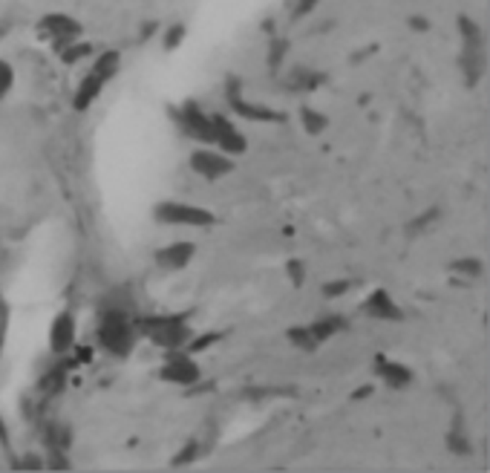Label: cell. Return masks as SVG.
Instances as JSON below:
<instances>
[{"label": "cell", "instance_id": "1f68e13d", "mask_svg": "<svg viewBox=\"0 0 490 473\" xmlns=\"http://www.w3.org/2000/svg\"><path fill=\"white\" fill-rule=\"evenodd\" d=\"M289 277H291V286L300 289L303 286V277H306V266L300 260H289Z\"/></svg>", "mask_w": 490, "mask_h": 473}, {"label": "cell", "instance_id": "d6a6232c", "mask_svg": "<svg viewBox=\"0 0 490 473\" xmlns=\"http://www.w3.org/2000/svg\"><path fill=\"white\" fill-rule=\"evenodd\" d=\"M317 3H320V0H297V3H294V12H291V17H294V20H300V17L312 15Z\"/></svg>", "mask_w": 490, "mask_h": 473}, {"label": "cell", "instance_id": "5bb4252c", "mask_svg": "<svg viewBox=\"0 0 490 473\" xmlns=\"http://www.w3.org/2000/svg\"><path fill=\"white\" fill-rule=\"evenodd\" d=\"M104 87H107V81L89 69V73L84 76V81L78 84V90H75V96H73V107H75L78 113L89 110V107H92V101H96V99L101 96V90H104Z\"/></svg>", "mask_w": 490, "mask_h": 473}, {"label": "cell", "instance_id": "52a82bcc", "mask_svg": "<svg viewBox=\"0 0 490 473\" xmlns=\"http://www.w3.org/2000/svg\"><path fill=\"white\" fill-rule=\"evenodd\" d=\"M188 162H191V171L196 176L208 179V182H217V179H222L228 174H234V168H237L234 156H228L222 150H211V148H205V145L199 150H194Z\"/></svg>", "mask_w": 490, "mask_h": 473}, {"label": "cell", "instance_id": "e0dca14e", "mask_svg": "<svg viewBox=\"0 0 490 473\" xmlns=\"http://www.w3.org/2000/svg\"><path fill=\"white\" fill-rule=\"evenodd\" d=\"M343 329H346V320H343V318H338V315H329V318H320V320L309 323V332L315 335V341H317V344H323V341H329V338L340 335Z\"/></svg>", "mask_w": 490, "mask_h": 473}, {"label": "cell", "instance_id": "484cf974", "mask_svg": "<svg viewBox=\"0 0 490 473\" xmlns=\"http://www.w3.org/2000/svg\"><path fill=\"white\" fill-rule=\"evenodd\" d=\"M286 55H289V41L286 38H274L271 46H268V69H274V73H277V69L283 66Z\"/></svg>", "mask_w": 490, "mask_h": 473}, {"label": "cell", "instance_id": "e575fe53", "mask_svg": "<svg viewBox=\"0 0 490 473\" xmlns=\"http://www.w3.org/2000/svg\"><path fill=\"white\" fill-rule=\"evenodd\" d=\"M291 393H294V390H251L248 395H251V398H257V395H268V398H271V395H291Z\"/></svg>", "mask_w": 490, "mask_h": 473}, {"label": "cell", "instance_id": "7c38bea8", "mask_svg": "<svg viewBox=\"0 0 490 473\" xmlns=\"http://www.w3.org/2000/svg\"><path fill=\"white\" fill-rule=\"evenodd\" d=\"M75 335H78L75 315L69 312V309H64V312L52 320V326H50V349H52L55 355H66L69 349L75 346Z\"/></svg>", "mask_w": 490, "mask_h": 473}, {"label": "cell", "instance_id": "f1b7e54d", "mask_svg": "<svg viewBox=\"0 0 490 473\" xmlns=\"http://www.w3.org/2000/svg\"><path fill=\"white\" fill-rule=\"evenodd\" d=\"M199 451H202V444H199L196 439H191L188 444L182 447V453L173 456V465H191L194 459H199Z\"/></svg>", "mask_w": 490, "mask_h": 473}, {"label": "cell", "instance_id": "f35d334b", "mask_svg": "<svg viewBox=\"0 0 490 473\" xmlns=\"http://www.w3.org/2000/svg\"><path fill=\"white\" fill-rule=\"evenodd\" d=\"M366 395H372V387H363V390H355V393H352L355 401H358V398H366Z\"/></svg>", "mask_w": 490, "mask_h": 473}, {"label": "cell", "instance_id": "836d02e7", "mask_svg": "<svg viewBox=\"0 0 490 473\" xmlns=\"http://www.w3.org/2000/svg\"><path fill=\"white\" fill-rule=\"evenodd\" d=\"M435 217H438V211H435V208H433V211H427V214H421V217H418L415 223H410V234H415L418 228H424V225H430V223H433Z\"/></svg>", "mask_w": 490, "mask_h": 473}, {"label": "cell", "instance_id": "ffe728a7", "mask_svg": "<svg viewBox=\"0 0 490 473\" xmlns=\"http://www.w3.org/2000/svg\"><path fill=\"white\" fill-rule=\"evenodd\" d=\"M58 55H61V61L66 64V66H73V64H78V61H84V58H89L92 55V43H87V41H69V43H64L61 50H58Z\"/></svg>", "mask_w": 490, "mask_h": 473}, {"label": "cell", "instance_id": "44dd1931", "mask_svg": "<svg viewBox=\"0 0 490 473\" xmlns=\"http://www.w3.org/2000/svg\"><path fill=\"white\" fill-rule=\"evenodd\" d=\"M459 29H461V41H464L468 50H484V38H482V29H479L476 20L459 17Z\"/></svg>", "mask_w": 490, "mask_h": 473}, {"label": "cell", "instance_id": "3957f363", "mask_svg": "<svg viewBox=\"0 0 490 473\" xmlns=\"http://www.w3.org/2000/svg\"><path fill=\"white\" fill-rule=\"evenodd\" d=\"M153 217L161 225H185V228H211L217 225V214L199 205H188V202H176V199H165L153 208Z\"/></svg>", "mask_w": 490, "mask_h": 473}, {"label": "cell", "instance_id": "d4e9b609", "mask_svg": "<svg viewBox=\"0 0 490 473\" xmlns=\"http://www.w3.org/2000/svg\"><path fill=\"white\" fill-rule=\"evenodd\" d=\"M219 341H222V332H205V335H196L194 332V338L188 341V346H185V349H188L191 355H196V352H208L211 346H217Z\"/></svg>", "mask_w": 490, "mask_h": 473}, {"label": "cell", "instance_id": "30bf717a", "mask_svg": "<svg viewBox=\"0 0 490 473\" xmlns=\"http://www.w3.org/2000/svg\"><path fill=\"white\" fill-rule=\"evenodd\" d=\"M361 312L372 320H392V323H398L404 320V312H401V306L392 300V295L387 289H372L366 295V300L361 303Z\"/></svg>", "mask_w": 490, "mask_h": 473}, {"label": "cell", "instance_id": "8992f818", "mask_svg": "<svg viewBox=\"0 0 490 473\" xmlns=\"http://www.w3.org/2000/svg\"><path fill=\"white\" fill-rule=\"evenodd\" d=\"M176 125L182 127V133L199 141V145H214V127H211V113H205L196 101H185L176 113Z\"/></svg>", "mask_w": 490, "mask_h": 473}, {"label": "cell", "instance_id": "ba28073f", "mask_svg": "<svg viewBox=\"0 0 490 473\" xmlns=\"http://www.w3.org/2000/svg\"><path fill=\"white\" fill-rule=\"evenodd\" d=\"M38 29L55 43V50H61L64 43L75 41V38L84 32L81 23H78L75 17L64 15V12H50V15H43V17L38 20Z\"/></svg>", "mask_w": 490, "mask_h": 473}, {"label": "cell", "instance_id": "d6986e66", "mask_svg": "<svg viewBox=\"0 0 490 473\" xmlns=\"http://www.w3.org/2000/svg\"><path fill=\"white\" fill-rule=\"evenodd\" d=\"M119 66H122V52H115V50H107L96 58V64H92V73L101 76L104 81H113L115 73H119Z\"/></svg>", "mask_w": 490, "mask_h": 473}, {"label": "cell", "instance_id": "9c48e42d", "mask_svg": "<svg viewBox=\"0 0 490 473\" xmlns=\"http://www.w3.org/2000/svg\"><path fill=\"white\" fill-rule=\"evenodd\" d=\"M211 127H214V145L228 153V156H243L248 150V139L234 127L231 118H225L222 113H211Z\"/></svg>", "mask_w": 490, "mask_h": 473}, {"label": "cell", "instance_id": "8fae6325", "mask_svg": "<svg viewBox=\"0 0 490 473\" xmlns=\"http://www.w3.org/2000/svg\"><path fill=\"white\" fill-rule=\"evenodd\" d=\"M194 257H196V246H194L191 240L171 243V246L159 248V251L153 254L156 266H159L161 271H185V269L191 266V260H194Z\"/></svg>", "mask_w": 490, "mask_h": 473}, {"label": "cell", "instance_id": "4dcf8cb0", "mask_svg": "<svg viewBox=\"0 0 490 473\" xmlns=\"http://www.w3.org/2000/svg\"><path fill=\"white\" fill-rule=\"evenodd\" d=\"M182 41H185V23H173V27L165 32V50L173 52Z\"/></svg>", "mask_w": 490, "mask_h": 473}, {"label": "cell", "instance_id": "5b68a950", "mask_svg": "<svg viewBox=\"0 0 490 473\" xmlns=\"http://www.w3.org/2000/svg\"><path fill=\"white\" fill-rule=\"evenodd\" d=\"M225 99H228V107L234 110L240 118H245V122H254V125H283L286 122V113H280V110H274L268 104H260V101H248L240 92V81L237 78L228 81Z\"/></svg>", "mask_w": 490, "mask_h": 473}, {"label": "cell", "instance_id": "cb8c5ba5", "mask_svg": "<svg viewBox=\"0 0 490 473\" xmlns=\"http://www.w3.org/2000/svg\"><path fill=\"white\" fill-rule=\"evenodd\" d=\"M64 384H66V369L64 367H55V369H50L43 378H41V393L43 395H58L61 390H64Z\"/></svg>", "mask_w": 490, "mask_h": 473}, {"label": "cell", "instance_id": "ac0fdd59", "mask_svg": "<svg viewBox=\"0 0 490 473\" xmlns=\"http://www.w3.org/2000/svg\"><path fill=\"white\" fill-rule=\"evenodd\" d=\"M69 442H73V433H69L66 424L52 421V424H46V428H43V444L50 447V451H64L66 453Z\"/></svg>", "mask_w": 490, "mask_h": 473}, {"label": "cell", "instance_id": "74e56055", "mask_svg": "<svg viewBox=\"0 0 490 473\" xmlns=\"http://www.w3.org/2000/svg\"><path fill=\"white\" fill-rule=\"evenodd\" d=\"M75 355H78V358H75V364H89L92 361V349H75Z\"/></svg>", "mask_w": 490, "mask_h": 473}, {"label": "cell", "instance_id": "4fadbf2b", "mask_svg": "<svg viewBox=\"0 0 490 473\" xmlns=\"http://www.w3.org/2000/svg\"><path fill=\"white\" fill-rule=\"evenodd\" d=\"M375 372H378V378L389 387V390H407L410 384H412V369L407 367V364H398V361H392V358H387V355H375Z\"/></svg>", "mask_w": 490, "mask_h": 473}, {"label": "cell", "instance_id": "603a6c76", "mask_svg": "<svg viewBox=\"0 0 490 473\" xmlns=\"http://www.w3.org/2000/svg\"><path fill=\"white\" fill-rule=\"evenodd\" d=\"M286 338H289V344L291 346H297V349H303V352H315L320 344L315 341V335L309 332V326H291L289 332H286Z\"/></svg>", "mask_w": 490, "mask_h": 473}, {"label": "cell", "instance_id": "f546056e", "mask_svg": "<svg viewBox=\"0 0 490 473\" xmlns=\"http://www.w3.org/2000/svg\"><path fill=\"white\" fill-rule=\"evenodd\" d=\"M453 271L468 274V277H479V274H482V260H473V257H468V260H456V263H453Z\"/></svg>", "mask_w": 490, "mask_h": 473}, {"label": "cell", "instance_id": "2e32d148", "mask_svg": "<svg viewBox=\"0 0 490 473\" xmlns=\"http://www.w3.org/2000/svg\"><path fill=\"white\" fill-rule=\"evenodd\" d=\"M461 73H464V81L470 87L479 84L482 78V69H484V52L482 50H468V46H461Z\"/></svg>", "mask_w": 490, "mask_h": 473}, {"label": "cell", "instance_id": "4316f807", "mask_svg": "<svg viewBox=\"0 0 490 473\" xmlns=\"http://www.w3.org/2000/svg\"><path fill=\"white\" fill-rule=\"evenodd\" d=\"M15 87V69L9 61L0 58V101H3L9 96V90Z\"/></svg>", "mask_w": 490, "mask_h": 473}, {"label": "cell", "instance_id": "9a60e30c", "mask_svg": "<svg viewBox=\"0 0 490 473\" xmlns=\"http://www.w3.org/2000/svg\"><path fill=\"white\" fill-rule=\"evenodd\" d=\"M323 81H326L323 73H315V69H306V66H294L291 76H289V90L291 92H312Z\"/></svg>", "mask_w": 490, "mask_h": 473}, {"label": "cell", "instance_id": "83f0119b", "mask_svg": "<svg viewBox=\"0 0 490 473\" xmlns=\"http://www.w3.org/2000/svg\"><path fill=\"white\" fill-rule=\"evenodd\" d=\"M355 286V283L352 280H329V283H326V286H323V297L326 300H332V297H343L349 289H352Z\"/></svg>", "mask_w": 490, "mask_h": 473}, {"label": "cell", "instance_id": "8d00e7d4", "mask_svg": "<svg viewBox=\"0 0 490 473\" xmlns=\"http://www.w3.org/2000/svg\"><path fill=\"white\" fill-rule=\"evenodd\" d=\"M17 467H43V459H38V456H27V459H20V462H17Z\"/></svg>", "mask_w": 490, "mask_h": 473}, {"label": "cell", "instance_id": "7402d4cb", "mask_svg": "<svg viewBox=\"0 0 490 473\" xmlns=\"http://www.w3.org/2000/svg\"><path fill=\"white\" fill-rule=\"evenodd\" d=\"M300 125L306 127L309 136H317V133H323L326 127H329V118H326L320 110H315V107H303L300 110Z\"/></svg>", "mask_w": 490, "mask_h": 473}, {"label": "cell", "instance_id": "ab89813d", "mask_svg": "<svg viewBox=\"0 0 490 473\" xmlns=\"http://www.w3.org/2000/svg\"><path fill=\"white\" fill-rule=\"evenodd\" d=\"M0 349H3V318H0Z\"/></svg>", "mask_w": 490, "mask_h": 473}, {"label": "cell", "instance_id": "7a4b0ae2", "mask_svg": "<svg viewBox=\"0 0 490 473\" xmlns=\"http://www.w3.org/2000/svg\"><path fill=\"white\" fill-rule=\"evenodd\" d=\"M138 335L153 341L159 349H185L194 338V329L188 323V315H153L136 320Z\"/></svg>", "mask_w": 490, "mask_h": 473}, {"label": "cell", "instance_id": "d590c367", "mask_svg": "<svg viewBox=\"0 0 490 473\" xmlns=\"http://www.w3.org/2000/svg\"><path fill=\"white\" fill-rule=\"evenodd\" d=\"M410 27L418 29V32H427V29H430V20H424V17H410Z\"/></svg>", "mask_w": 490, "mask_h": 473}, {"label": "cell", "instance_id": "6da1fadb", "mask_svg": "<svg viewBox=\"0 0 490 473\" xmlns=\"http://www.w3.org/2000/svg\"><path fill=\"white\" fill-rule=\"evenodd\" d=\"M99 346L107 349L115 358H127L136 349V309H124V306H101L99 309Z\"/></svg>", "mask_w": 490, "mask_h": 473}, {"label": "cell", "instance_id": "277c9868", "mask_svg": "<svg viewBox=\"0 0 490 473\" xmlns=\"http://www.w3.org/2000/svg\"><path fill=\"white\" fill-rule=\"evenodd\" d=\"M159 378L176 387H196L202 381V367L188 349H165V364L159 369Z\"/></svg>", "mask_w": 490, "mask_h": 473}, {"label": "cell", "instance_id": "60d3db41", "mask_svg": "<svg viewBox=\"0 0 490 473\" xmlns=\"http://www.w3.org/2000/svg\"><path fill=\"white\" fill-rule=\"evenodd\" d=\"M3 35H6V27H3V23H0V41H3Z\"/></svg>", "mask_w": 490, "mask_h": 473}]
</instances>
